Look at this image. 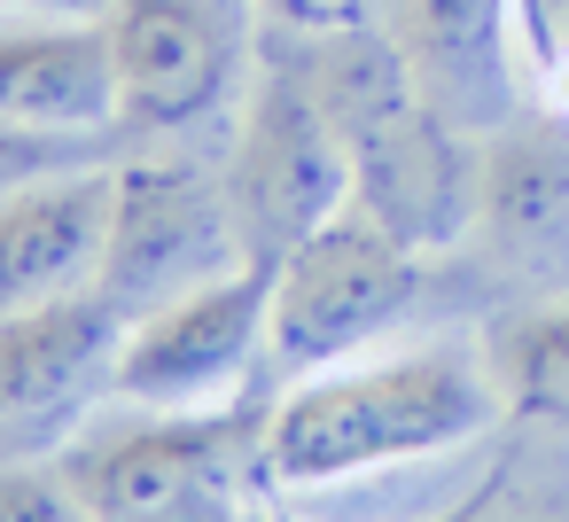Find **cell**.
Returning <instances> with one entry per match:
<instances>
[{
  "instance_id": "cell-13",
  "label": "cell",
  "mask_w": 569,
  "mask_h": 522,
  "mask_svg": "<svg viewBox=\"0 0 569 522\" xmlns=\"http://www.w3.org/2000/svg\"><path fill=\"white\" fill-rule=\"evenodd\" d=\"M476 234L515 265L569 258V126H507L476 141Z\"/></svg>"
},
{
  "instance_id": "cell-21",
  "label": "cell",
  "mask_w": 569,
  "mask_h": 522,
  "mask_svg": "<svg viewBox=\"0 0 569 522\" xmlns=\"http://www.w3.org/2000/svg\"><path fill=\"white\" fill-rule=\"evenodd\" d=\"M250 522H281V514H266V506H258V514H250ZM429 522H452V506H445V514H429Z\"/></svg>"
},
{
  "instance_id": "cell-14",
  "label": "cell",
  "mask_w": 569,
  "mask_h": 522,
  "mask_svg": "<svg viewBox=\"0 0 569 522\" xmlns=\"http://www.w3.org/2000/svg\"><path fill=\"white\" fill-rule=\"evenodd\" d=\"M483 367H491V390L515 421L569 429V289L491 320L483 328Z\"/></svg>"
},
{
  "instance_id": "cell-18",
  "label": "cell",
  "mask_w": 569,
  "mask_h": 522,
  "mask_svg": "<svg viewBox=\"0 0 569 522\" xmlns=\"http://www.w3.org/2000/svg\"><path fill=\"white\" fill-rule=\"evenodd\" d=\"M250 9L281 40H320V32H343V24H375L382 0H250Z\"/></svg>"
},
{
  "instance_id": "cell-12",
  "label": "cell",
  "mask_w": 569,
  "mask_h": 522,
  "mask_svg": "<svg viewBox=\"0 0 569 522\" xmlns=\"http://www.w3.org/2000/svg\"><path fill=\"white\" fill-rule=\"evenodd\" d=\"M0 118L118 133V63L102 17L0 9Z\"/></svg>"
},
{
  "instance_id": "cell-1",
  "label": "cell",
  "mask_w": 569,
  "mask_h": 522,
  "mask_svg": "<svg viewBox=\"0 0 569 522\" xmlns=\"http://www.w3.org/2000/svg\"><path fill=\"white\" fill-rule=\"evenodd\" d=\"M499 413L507 405L491 390L483 351L460 343L297 374L266 405V491H336L375 468L437 460L452 444H476Z\"/></svg>"
},
{
  "instance_id": "cell-17",
  "label": "cell",
  "mask_w": 569,
  "mask_h": 522,
  "mask_svg": "<svg viewBox=\"0 0 569 522\" xmlns=\"http://www.w3.org/2000/svg\"><path fill=\"white\" fill-rule=\"evenodd\" d=\"M0 522H87V506L71 499L56 460H40V468H0Z\"/></svg>"
},
{
  "instance_id": "cell-5",
  "label": "cell",
  "mask_w": 569,
  "mask_h": 522,
  "mask_svg": "<svg viewBox=\"0 0 569 522\" xmlns=\"http://www.w3.org/2000/svg\"><path fill=\"white\" fill-rule=\"evenodd\" d=\"M421 297V250L398 242L367 203H343L328 227H312L273 265V312H266V367L273 374H320L390 335Z\"/></svg>"
},
{
  "instance_id": "cell-16",
  "label": "cell",
  "mask_w": 569,
  "mask_h": 522,
  "mask_svg": "<svg viewBox=\"0 0 569 522\" xmlns=\"http://www.w3.org/2000/svg\"><path fill=\"white\" fill-rule=\"evenodd\" d=\"M522 63L553 126H569V0H522Z\"/></svg>"
},
{
  "instance_id": "cell-19",
  "label": "cell",
  "mask_w": 569,
  "mask_h": 522,
  "mask_svg": "<svg viewBox=\"0 0 569 522\" xmlns=\"http://www.w3.org/2000/svg\"><path fill=\"white\" fill-rule=\"evenodd\" d=\"M452 522H553V514H522V506H507V475H483V483L452 506Z\"/></svg>"
},
{
  "instance_id": "cell-9",
  "label": "cell",
  "mask_w": 569,
  "mask_h": 522,
  "mask_svg": "<svg viewBox=\"0 0 569 522\" xmlns=\"http://www.w3.org/2000/svg\"><path fill=\"white\" fill-rule=\"evenodd\" d=\"M375 24L452 133L491 141L522 118V0H382Z\"/></svg>"
},
{
  "instance_id": "cell-3",
  "label": "cell",
  "mask_w": 569,
  "mask_h": 522,
  "mask_svg": "<svg viewBox=\"0 0 569 522\" xmlns=\"http://www.w3.org/2000/svg\"><path fill=\"white\" fill-rule=\"evenodd\" d=\"M266 390L234 405L157 413L71 429L48 460L87 506V522H250L266 491Z\"/></svg>"
},
{
  "instance_id": "cell-2",
  "label": "cell",
  "mask_w": 569,
  "mask_h": 522,
  "mask_svg": "<svg viewBox=\"0 0 569 522\" xmlns=\"http://www.w3.org/2000/svg\"><path fill=\"white\" fill-rule=\"evenodd\" d=\"M289 48L351 157V203H367L421 258L468 242L476 234V141L452 133L421 102L382 24H343V32L289 40Z\"/></svg>"
},
{
  "instance_id": "cell-10",
  "label": "cell",
  "mask_w": 569,
  "mask_h": 522,
  "mask_svg": "<svg viewBox=\"0 0 569 522\" xmlns=\"http://www.w3.org/2000/svg\"><path fill=\"white\" fill-rule=\"evenodd\" d=\"M118 343H126V312L102 289L0 312V429L17 436L87 429L94 398H110L118 382Z\"/></svg>"
},
{
  "instance_id": "cell-4",
  "label": "cell",
  "mask_w": 569,
  "mask_h": 522,
  "mask_svg": "<svg viewBox=\"0 0 569 522\" xmlns=\"http://www.w3.org/2000/svg\"><path fill=\"white\" fill-rule=\"evenodd\" d=\"M227 195H234L250 265H281L312 227H328L351 203V157L289 40L258 48L250 63L234 149H227Z\"/></svg>"
},
{
  "instance_id": "cell-7",
  "label": "cell",
  "mask_w": 569,
  "mask_h": 522,
  "mask_svg": "<svg viewBox=\"0 0 569 522\" xmlns=\"http://www.w3.org/2000/svg\"><path fill=\"white\" fill-rule=\"evenodd\" d=\"M266 312H273V265H234L141 320H126L118 343V405L196 413L258 398L266 382Z\"/></svg>"
},
{
  "instance_id": "cell-6",
  "label": "cell",
  "mask_w": 569,
  "mask_h": 522,
  "mask_svg": "<svg viewBox=\"0 0 569 522\" xmlns=\"http://www.w3.org/2000/svg\"><path fill=\"white\" fill-rule=\"evenodd\" d=\"M250 265L227 172H203L196 157H118V203H110V250H102V297L141 320L219 273Z\"/></svg>"
},
{
  "instance_id": "cell-8",
  "label": "cell",
  "mask_w": 569,
  "mask_h": 522,
  "mask_svg": "<svg viewBox=\"0 0 569 522\" xmlns=\"http://www.w3.org/2000/svg\"><path fill=\"white\" fill-rule=\"evenodd\" d=\"M118 63V133H188L242 94V0H102Z\"/></svg>"
},
{
  "instance_id": "cell-11",
  "label": "cell",
  "mask_w": 569,
  "mask_h": 522,
  "mask_svg": "<svg viewBox=\"0 0 569 522\" xmlns=\"http://www.w3.org/2000/svg\"><path fill=\"white\" fill-rule=\"evenodd\" d=\"M110 203H118V157L0 195V312L94 289L110 250Z\"/></svg>"
},
{
  "instance_id": "cell-15",
  "label": "cell",
  "mask_w": 569,
  "mask_h": 522,
  "mask_svg": "<svg viewBox=\"0 0 569 522\" xmlns=\"http://www.w3.org/2000/svg\"><path fill=\"white\" fill-rule=\"evenodd\" d=\"M110 157H118V133H63V126H32V118H0V195L79 172V164H110Z\"/></svg>"
},
{
  "instance_id": "cell-20",
  "label": "cell",
  "mask_w": 569,
  "mask_h": 522,
  "mask_svg": "<svg viewBox=\"0 0 569 522\" xmlns=\"http://www.w3.org/2000/svg\"><path fill=\"white\" fill-rule=\"evenodd\" d=\"M0 9H63V17H102V0H0Z\"/></svg>"
}]
</instances>
